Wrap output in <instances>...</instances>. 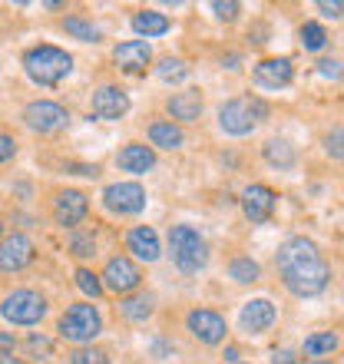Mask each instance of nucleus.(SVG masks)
<instances>
[{
  "instance_id": "4468645a",
  "label": "nucleus",
  "mask_w": 344,
  "mask_h": 364,
  "mask_svg": "<svg viewBox=\"0 0 344 364\" xmlns=\"http://www.w3.org/2000/svg\"><path fill=\"white\" fill-rule=\"evenodd\" d=\"M242 212L252 225H265L272 215H275V205H278V192L272 186H262V182H252L249 189L242 192Z\"/></svg>"
},
{
  "instance_id": "5701e85b",
  "label": "nucleus",
  "mask_w": 344,
  "mask_h": 364,
  "mask_svg": "<svg viewBox=\"0 0 344 364\" xmlns=\"http://www.w3.org/2000/svg\"><path fill=\"white\" fill-rule=\"evenodd\" d=\"M262 156H265V163L278 173H291L298 163V149L288 143L285 136H272L265 146H262Z\"/></svg>"
},
{
  "instance_id": "6e6552de",
  "label": "nucleus",
  "mask_w": 344,
  "mask_h": 364,
  "mask_svg": "<svg viewBox=\"0 0 344 364\" xmlns=\"http://www.w3.org/2000/svg\"><path fill=\"white\" fill-rule=\"evenodd\" d=\"M100 278H103L106 291L126 298V295H136V291H139V285H143V269L136 265L133 255H113V259H106Z\"/></svg>"
},
{
  "instance_id": "4c0bfd02",
  "label": "nucleus",
  "mask_w": 344,
  "mask_h": 364,
  "mask_svg": "<svg viewBox=\"0 0 344 364\" xmlns=\"http://www.w3.org/2000/svg\"><path fill=\"white\" fill-rule=\"evenodd\" d=\"M318 73L328 80H344V67L338 60H321V63H318Z\"/></svg>"
},
{
  "instance_id": "6ab92c4d",
  "label": "nucleus",
  "mask_w": 344,
  "mask_h": 364,
  "mask_svg": "<svg viewBox=\"0 0 344 364\" xmlns=\"http://www.w3.org/2000/svg\"><path fill=\"white\" fill-rule=\"evenodd\" d=\"M202 109H205V96H202V90L189 87V90H179V93H172L169 100H166V113H169L172 123H195L202 116Z\"/></svg>"
},
{
  "instance_id": "a878e982",
  "label": "nucleus",
  "mask_w": 344,
  "mask_h": 364,
  "mask_svg": "<svg viewBox=\"0 0 344 364\" xmlns=\"http://www.w3.org/2000/svg\"><path fill=\"white\" fill-rule=\"evenodd\" d=\"M338 345H341L338 331H315V335H308L301 341V355L308 361H315V358H328L331 351H338Z\"/></svg>"
},
{
  "instance_id": "79ce46f5",
  "label": "nucleus",
  "mask_w": 344,
  "mask_h": 364,
  "mask_svg": "<svg viewBox=\"0 0 344 364\" xmlns=\"http://www.w3.org/2000/svg\"><path fill=\"white\" fill-rule=\"evenodd\" d=\"M17 351V335L14 331H0V358Z\"/></svg>"
},
{
  "instance_id": "4be33fe9",
  "label": "nucleus",
  "mask_w": 344,
  "mask_h": 364,
  "mask_svg": "<svg viewBox=\"0 0 344 364\" xmlns=\"http://www.w3.org/2000/svg\"><path fill=\"white\" fill-rule=\"evenodd\" d=\"M116 311H119L129 325H146V321L156 315V295L153 291H136V295H126V298H119Z\"/></svg>"
},
{
  "instance_id": "1a4fd4ad",
  "label": "nucleus",
  "mask_w": 344,
  "mask_h": 364,
  "mask_svg": "<svg viewBox=\"0 0 344 364\" xmlns=\"http://www.w3.org/2000/svg\"><path fill=\"white\" fill-rule=\"evenodd\" d=\"M103 209L109 215H119V219H129V215H139L146 209V189L139 182H113V186H106L103 189Z\"/></svg>"
},
{
  "instance_id": "bb28decb",
  "label": "nucleus",
  "mask_w": 344,
  "mask_h": 364,
  "mask_svg": "<svg viewBox=\"0 0 344 364\" xmlns=\"http://www.w3.org/2000/svg\"><path fill=\"white\" fill-rule=\"evenodd\" d=\"M229 278L235 285H255L258 278H262V265L252 255H235L229 262Z\"/></svg>"
},
{
  "instance_id": "aec40b11",
  "label": "nucleus",
  "mask_w": 344,
  "mask_h": 364,
  "mask_svg": "<svg viewBox=\"0 0 344 364\" xmlns=\"http://www.w3.org/2000/svg\"><path fill=\"white\" fill-rule=\"evenodd\" d=\"M116 166L129 176H146L156 169V149L146 143H126L116 153Z\"/></svg>"
},
{
  "instance_id": "ea45409f",
  "label": "nucleus",
  "mask_w": 344,
  "mask_h": 364,
  "mask_svg": "<svg viewBox=\"0 0 344 364\" xmlns=\"http://www.w3.org/2000/svg\"><path fill=\"white\" fill-rule=\"evenodd\" d=\"M67 173H73V176H86V179H96V176H100V166H86V163H67Z\"/></svg>"
},
{
  "instance_id": "c756f323",
  "label": "nucleus",
  "mask_w": 344,
  "mask_h": 364,
  "mask_svg": "<svg viewBox=\"0 0 344 364\" xmlns=\"http://www.w3.org/2000/svg\"><path fill=\"white\" fill-rule=\"evenodd\" d=\"M73 282H77L80 291H83L86 298H93V301L106 291V288H103V278H100V272L86 269V265H77V272H73Z\"/></svg>"
},
{
  "instance_id": "7c9ffc66",
  "label": "nucleus",
  "mask_w": 344,
  "mask_h": 364,
  "mask_svg": "<svg viewBox=\"0 0 344 364\" xmlns=\"http://www.w3.org/2000/svg\"><path fill=\"white\" fill-rule=\"evenodd\" d=\"M156 77L163 80V83H182V80L189 77V63L182 57H163L159 67H156Z\"/></svg>"
},
{
  "instance_id": "c85d7f7f",
  "label": "nucleus",
  "mask_w": 344,
  "mask_h": 364,
  "mask_svg": "<svg viewBox=\"0 0 344 364\" xmlns=\"http://www.w3.org/2000/svg\"><path fill=\"white\" fill-rule=\"evenodd\" d=\"M298 40H301V47L305 50L318 53V50H325V43H328V30L321 27L318 20H305L301 30H298Z\"/></svg>"
},
{
  "instance_id": "f8f14e48",
  "label": "nucleus",
  "mask_w": 344,
  "mask_h": 364,
  "mask_svg": "<svg viewBox=\"0 0 344 364\" xmlns=\"http://www.w3.org/2000/svg\"><path fill=\"white\" fill-rule=\"evenodd\" d=\"M186 328L199 345H222L229 338V321L215 311V308H192L186 315Z\"/></svg>"
},
{
  "instance_id": "20e7f679",
  "label": "nucleus",
  "mask_w": 344,
  "mask_h": 364,
  "mask_svg": "<svg viewBox=\"0 0 344 364\" xmlns=\"http://www.w3.org/2000/svg\"><path fill=\"white\" fill-rule=\"evenodd\" d=\"M57 335L63 341H70L73 348L93 345L96 338L103 335V315L93 301H73L67 305V311L57 318Z\"/></svg>"
},
{
  "instance_id": "9b49d317",
  "label": "nucleus",
  "mask_w": 344,
  "mask_h": 364,
  "mask_svg": "<svg viewBox=\"0 0 344 364\" xmlns=\"http://www.w3.org/2000/svg\"><path fill=\"white\" fill-rule=\"evenodd\" d=\"M37 262V245L27 232H7L0 239V272L4 275H17Z\"/></svg>"
},
{
  "instance_id": "39448f33",
  "label": "nucleus",
  "mask_w": 344,
  "mask_h": 364,
  "mask_svg": "<svg viewBox=\"0 0 344 364\" xmlns=\"http://www.w3.org/2000/svg\"><path fill=\"white\" fill-rule=\"evenodd\" d=\"M265 119H268V103L262 96L242 93L219 106V129L225 136H249Z\"/></svg>"
},
{
  "instance_id": "37998d69",
  "label": "nucleus",
  "mask_w": 344,
  "mask_h": 364,
  "mask_svg": "<svg viewBox=\"0 0 344 364\" xmlns=\"http://www.w3.org/2000/svg\"><path fill=\"white\" fill-rule=\"evenodd\" d=\"M222 358H225V361H229V364H242V361H239L242 355H239V348H235V345H229V348H225V355H222Z\"/></svg>"
},
{
  "instance_id": "f704fd0d",
  "label": "nucleus",
  "mask_w": 344,
  "mask_h": 364,
  "mask_svg": "<svg viewBox=\"0 0 344 364\" xmlns=\"http://www.w3.org/2000/svg\"><path fill=\"white\" fill-rule=\"evenodd\" d=\"M321 143H325V153L331 156V159H344V126H335V129H328Z\"/></svg>"
},
{
  "instance_id": "423d86ee",
  "label": "nucleus",
  "mask_w": 344,
  "mask_h": 364,
  "mask_svg": "<svg viewBox=\"0 0 344 364\" xmlns=\"http://www.w3.org/2000/svg\"><path fill=\"white\" fill-rule=\"evenodd\" d=\"M50 311V301L37 288H14L0 298V318L14 328H33L40 325Z\"/></svg>"
},
{
  "instance_id": "f03ea898",
  "label": "nucleus",
  "mask_w": 344,
  "mask_h": 364,
  "mask_svg": "<svg viewBox=\"0 0 344 364\" xmlns=\"http://www.w3.org/2000/svg\"><path fill=\"white\" fill-rule=\"evenodd\" d=\"M20 63H23V73H27L30 83L47 90L60 87L73 73V57L63 47H53V43H37V47L23 50Z\"/></svg>"
},
{
  "instance_id": "58836bf2",
  "label": "nucleus",
  "mask_w": 344,
  "mask_h": 364,
  "mask_svg": "<svg viewBox=\"0 0 344 364\" xmlns=\"http://www.w3.org/2000/svg\"><path fill=\"white\" fill-rule=\"evenodd\" d=\"M315 7L321 10L325 17H335V20H338V17H344V4H341V0H318Z\"/></svg>"
},
{
  "instance_id": "ddd939ff",
  "label": "nucleus",
  "mask_w": 344,
  "mask_h": 364,
  "mask_svg": "<svg viewBox=\"0 0 344 364\" xmlns=\"http://www.w3.org/2000/svg\"><path fill=\"white\" fill-rule=\"evenodd\" d=\"M129 93L123 87H116V83H103V87H96L93 96H90V113L96 119H103V123H116V119H123L129 113Z\"/></svg>"
},
{
  "instance_id": "473e14b6",
  "label": "nucleus",
  "mask_w": 344,
  "mask_h": 364,
  "mask_svg": "<svg viewBox=\"0 0 344 364\" xmlns=\"http://www.w3.org/2000/svg\"><path fill=\"white\" fill-rule=\"evenodd\" d=\"M23 351H27L30 358H37V361H47V358H53V338H47L43 331H33V335H27V341H23Z\"/></svg>"
},
{
  "instance_id": "72a5a7b5",
  "label": "nucleus",
  "mask_w": 344,
  "mask_h": 364,
  "mask_svg": "<svg viewBox=\"0 0 344 364\" xmlns=\"http://www.w3.org/2000/svg\"><path fill=\"white\" fill-rule=\"evenodd\" d=\"M209 7L215 14V20H222V23H235L242 14V4H235V0H212Z\"/></svg>"
},
{
  "instance_id": "f257e3e1",
  "label": "nucleus",
  "mask_w": 344,
  "mask_h": 364,
  "mask_svg": "<svg viewBox=\"0 0 344 364\" xmlns=\"http://www.w3.org/2000/svg\"><path fill=\"white\" fill-rule=\"evenodd\" d=\"M275 269L281 275V285L295 298H315L331 285V265L308 235H291L278 245Z\"/></svg>"
},
{
  "instance_id": "412c9836",
  "label": "nucleus",
  "mask_w": 344,
  "mask_h": 364,
  "mask_svg": "<svg viewBox=\"0 0 344 364\" xmlns=\"http://www.w3.org/2000/svg\"><path fill=\"white\" fill-rule=\"evenodd\" d=\"M146 136H149V146L153 149H166V153H176L186 146V133H182L179 123H172L169 116H159L146 126Z\"/></svg>"
},
{
  "instance_id": "393cba45",
  "label": "nucleus",
  "mask_w": 344,
  "mask_h": 364,
  "mask_svg": "<svg viewBox=\"0 0 344 364\" xmlns=\"http://www.w3.org/2000/svg\"><path fill=\"white\" fill-rule=\"evenodd\" d=\"M60 27L67 30L73 40H80V43H100L103 40V30L96 27L90 17H83V14H67L60 20Z\"/></svg>"
},
{
  "instance_id": "b1692460",
  "label": "nucleus",
  "mask_w": 344,
  "mask_h": 364,
  "mask_svg": "<svg viewBox=\"0 0 344 364\" xmlns=\"http://www.w3.org/2000/svg\"><path fill=\"white\" fill-rule=\"evenodd\" d=\"M133 30L139 33V40H153V37H166L172 30V20L159 10H136L133 14Z\"/></svg>"
},
{
  "instance_id": "2eb2a0df",
  "label": "nucleus",
  "mask_w": 344,
  "mask_h": 364,
  "mask_svg": "<svg viewBox=\"0 0 344 364\" xmlns=\"http://www.w3.org/2000/svg\"><path fill=\"white\" fill-rule=\"evenodd\" d=\"M278 321V308L272 298H252L239 311V328L245 335H265Z\"/></svg>"
},
{
  "instance_id": "7ed1b4c3",
  "label": "nucleus",
  "mask_w": 344,
  "mask_h": 364,
  "mask_svg": "<svg viewBox=\"0 0 344 364\" xmlns=\"http://www.w3.org/2000/svg\"><path fill=\"white\" fill-rule=\"evenodd\" d=\"M169 259L182 275H195L209 265V242L195 225H172L169 229Z\"/></svg>"
},
{
  "instance_id": "c03bdc74",
  "label": "nucleus",
  "mask_w": 344,
  "mask_h": 364,
  "mask_svg": "<svg viewBox=\"0 0 344 364\" xmlns=\"http://www.w3.org/2000/svg\"><path fill=\"white\" fill-rule=\"evenodd\" d=\"M0 364H23V358H14V355H4V358H0Z\"/></svg>"
},
{
  "instance_id": "0eeeda50",
  "label": "nucleus",
  "mask_w": 344,
  "mask_h": 364,
  "mask_svg": "<svg viewBox=\"0 0 344 364\" xmlns=\"http://www.w3.org/2000/svg\"><path fill=\"white\" fill-rule=\"evenodd\" d=\"M20 119H23V126H27L30 133L53 136L70 123V109L63 103H57V100H30V103L23 106Z\"/></svg>"
},
{
  "instance_id": "e433bc0d",
  "label": "nucleus",
  "mask_w": 344,
  "mask_h": 364,
  "mask_svg": "<svg viewBox=\"0 0 344 364\" xmlns=\"http://www.w3.org/2000/svg\"><path fill=\"white\" fill-rule=\"evenodd\" d=\"M172 351H176V345L166 341V338H153V341H149V355L159 358V361H163V358H172Z\"/></svg>"
},
{
  "instance_id": "a18cd8bd",
  "label": "nucleus",
  "mask_w": 344,
  "mask_h": 364,
  "mask_svg": "<svg viewBox=\"0 0 344 364\" xmlns=\"http://www.w3.org/2000/svg\"><path fill=\"white\" fill-rule=\"evenodd\" d=\"M305 364H331L328 358H315V361H305Z\"/></svg>"
},
{
  "instance_id": "2f4dec72",
  "label": "nucleus",
  "mask_w": 344,
  "mask_h": 364,
  "mask_svg": "<svg viewBox=\"0 0 344 364\" xmlns=\"http://www.w3.org/2000/svg\"><path fill=\"white\" fill-rule=\"evenodd\" d=\"M67 364H113L109 361V351L100 345H83V348H73L67 355Z\"/></svg>"
},
{
  "instance_id": "a211bd4d",
  "label": "nucleus",
  "mask_w": 344,
  "mask_h": 364,
  "mask_svg": "<svg viewBox=\"0 0 344 364\" xmlns=\"http://www.w3.org/2000/svg\"><path fill=\"white\" fill-rule=\"evenodd\" d=\"M252 77L262 90H285L291 80H295V63L288 57H268V60H258Z\"/></svg>"
},
{
  "instance_id": "f3484780",
  "label": "nucleus",
  "mask_w": 344,
  "mask_h": 364,
  "mask_svg": "<svg viewBox=\"0 0 344 364\" xmlns=\"http://www.w3.org/2000/svg\"><path fill=\"white\" fill-rule=\"evenodd\" d=\"M126 252L136 262L153 265V262L163 259V242H159L153 225H133V229H126Z\"/></svg>"
},
{
  "instance_id": "9d476101",
  "label": "nucleus",
  "mask_w": 344,
  "mask_h": 364,
  "mask_svg": "<svg viewBox=\"0 0 344 364\" xmlns=\"http://www.w3.org/2000/svg\"><path fill=\"white\" fill-rule=\"evenodd\" d=\"M50 215L60 229H80V222H86V215H90V196L80 189H57L50 199Z\"/></svg>"
},
{
  "instance_id": "a19ab883",
  "label": "nucleus",
  "mask_w": 344,
  "mask_h": 364,
  "mask_svg": "<svg viewBox=\"0 0 344 364\" xmlns=\"http://www.w3.org/2000/svg\"><path fill=\"white\" fill-rule=\"evenodd\" d=\"M301 351H291V348H281V351H275L272 355V364H301Z\"/></svg>"
},
{
  "instance_id": "49530a36",
  "label": "nucleus",
  "mask_w": 344,
  "mask_h": 364,
  "mask_svg": "<svg viewBox=\"0 0 344 364\" xmlns=\"http://www.w3.org/2000/svg\"><path fill=\"white\" fill-rule=\"evenodd\" d=\"M4 235H7V225H4V219H0V239H4Z\"/></svg>"
},
{
  "instance_id": "c9c22d12",
  "label": "nucleus",
  "mask_w": 344,
  "mask_h": 364,
  "mask_svg": "<svg viewBox=\"0 0 344 364\" xmlns=\"http://www.w3.org/2000/svg\"><path fill=\"white\" fill-rule=\"evenodd\" d=\"M17 153H20V143L10 133H4V129H0V166L14 163V159H17Z\"/></svg>"
},
{
  "instance_id": "cd10ccee",
  "label": "nucleus",
  "mask_w": 344,
  "mask_h": 364,
  "mask_svg": "<svg viewBox=\"0 0 344 364\" xmlns=\"http://www.w3.org/2000/svg\"><path fill=\"white\" fill-rule=\"evenodd\" d=\"M67 245H70V255L73 259H93L96 255V235H93V229H73V232H67Z\"/></svg>"
},
{
  "instance_id": "dca6fc26",
  "label": "nucleus",
  "mask_w": 344,
  "mask_h": 364,
  "mask_svg": "<svg viewBox=\"0 0 344 364\" xmlns=\"http://www.w3.org/2000/svg\"><path fill=\"white\" fill-rule=\"evenodd\" d=\"M113 60L123 73L139 77V73H146L149 63H153V47H149V40H123V43L113 47Z\"/></svg>"
}]
</instances>
